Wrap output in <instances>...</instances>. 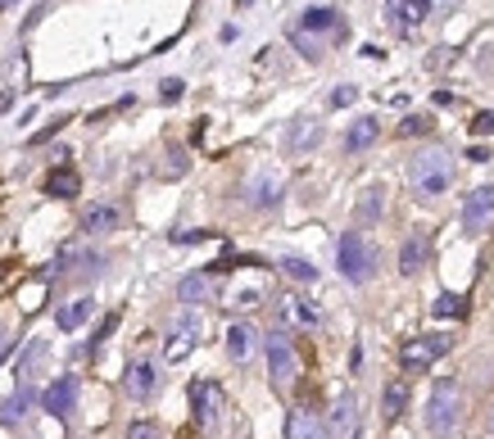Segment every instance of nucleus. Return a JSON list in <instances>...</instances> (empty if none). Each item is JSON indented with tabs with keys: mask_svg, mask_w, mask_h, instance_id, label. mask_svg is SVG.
Listing matches in <instances>:
<instances>
[{
	"mask_svg": "<svg viewBox=\"0 0 494 439\" xmlns=\"http://www.w3.org/2000/svg\"><path fill=\"white\" fill-rule=\"evenodd\" d=\"M408 182H413L417 195L436 200V195H445V191L454 186V159H449L445 150H422V154H413V163H408Z\"/></svg>",
	"mask_w": 494,
	"mask_h": 439,
	"instance_id": "f257e3e1",
	"label": "nucleus"
},
{
	"mask_svg": "<svg viewBox=\"0 0 494 439\" xmlns=\"http://www.w3.org/2000/svg\"><path fill=\"white\" fill-rule=\"evenodd\" d=\"M336 258H341V277L354 281V286L372 281V272H376V245L363 231H345L341 245H336Z\"/></svg>",
	"mask_w": 494,
	"mask_h": 439,
	"instance_id": "f03ea898",
	"label": "nucleus"
},
{
	"mask_svg": "<svg viewBox=\"0 0 494 439\" xmlns=\"http://www.w3.org/2000/svg\"><path fill=\"white\" fill-rule=\"evenodd\" d=\"M463 417V390L458 381H436L431 399H426V431L431 435H449Z\"/></svg>",
	"mask_w": 494,
	"mask_h": 439,
	"instance_id": "7ed1b4c3",
	"label": "nucleus"
},
{
	"mask_svg": "<svg viewBox=\"0 0 494 439\" xmlns=\"http://www.w3.org/2000/svg\"><path fill=\"white\" fill-rule=\"evenodd\" d=\"M268 376H272V390H290L295 376H300V353L281 330L268 335Z\"/></svg>",
	"mask_w": 494,
	"mask_h": 439,
	"instance_id": "20e7f679",
	"label": "nucleus"
},
{
	"mask_svg": "<svg viewBox=\"0 0 494 439\" xmlns=\"http://www.w3.org/2000/svg\"><path fill=\"white\" fill-rule=\"evenodd\" d=\"M223 403H227V394H223L218 381H195V385H191V413H195V426H200L205 435L218 431V422H223Z\"/></svg>",
	"mask_w": 494,
	"mask_h": 439,
	"instance_id": "39448f33",
	"label": "nucleus"
},
{
	"mask_svg": "<svg viewBox=\"0 0 494 439\" xmlns=\"http://www.w3.org/2000/svg\"><path fill=\"white\" fill-rule=\"evenodd\" d=\"M449 335H417V340H408L404 349H399V367L404 371H426V367H436L445 353H449Z\"/></svg>",
	"mask_w": 494,
	"mask_h": 439,
	"instance_id": "423d86ee",
	"label": "nucleus"
},
{
	"mask_svg": "<svg viewBox=\"0 0 494 439\" xmlns=\"http://www.w3.org/2000/svg\"><path fill=\"white\" fill-rule=\"evenodd\" d=\"M200 313H177V322L168 327V344H163V362H186V353L200 344Z\"/></svg>",
	"mask_w": 494,
	"mask_h": 439,
	"instance_id": "0eeeda50",
	"label": "nucleus"
},
{
	"mask_svg": "<svg viewBox=\"0 0 494 439\" xmlns=\"http://www.w3.org/2000/svg\"><path fill=\"white\" fill-rule=\"evenodd\" d=\"M426 18H431V0H385V23L399 37H417Z\"/></svg>",
	"mask_w": 494,
	"mask_h": 439,
	"instance_id": "6e6552de",
	"label": "nucleus"
},
{
	"mask_svg": "<svg viewBox=\"0 0 494 439\" xmlns=\"http://www.w3.org/2000/svg\"><path fill=\"white\" fill-rule=\"evenodd\" d=\"M490 222H494V186H477L463 200V226L468 231H490Z\"/></svg>",
	"mask_w": 494,
	"mask_h": 439,
	"instance_id": "1a4fd4ad",
	"label": "nucleus"
},
{
	"mask_svg": "<svg viewBox=\"0 0 494 439\" xmlns=\"http://www.w3.org/2000/svg\"><path fill=\"white\" fill-rule=\"evenodd\" d=\"M73 403H78V376H59V381H50L46 394H41V408H46L50 417H68Z\"/></svg>",
	"mask_w": 494,
	"mask_h": 439,
	"instance_id": "9d476101",
	"label": "nucleus"
},
{
	"mask_svg": "<svg viewBox=\"0 0 494 439\" xmlns=\"http://www.w3.org/2000/svg\"><path fill=\"white\" fill-rule=\"evenodd\" d=\"M277 313H281L286 327H295V330H318L322 327V313H318L304 295H286V299L277 304Z\"/></svg>",
	"mask_w": 494,
	"mask_h": 439,
	"instance_id": "9b49d317",
	"label": "nucleus"
},
{
	"mask_svg": "<svg viewBox=\"0 0 494 439\" xmlns=\"http://www.w3.org/2000/svg\"><path fill=\"white\" fill-rule=\"evenodd\" d=\"M78 226H82L87 235H105V231H119V226H123V209H119V204H87Z\"/></svg>",
	"mask_w": 494,
	"mask_h": 439,
	"instance_id": "f8f14e48",
	"label": "nucleus"
},
{
	"mask_svg": "<svg viewBox=\"0 0 494 439\" xmlns=\"http://www.w3.org/2000/svg\"><path fill=\"white\" fill-rule=\"evenodd\" d=\"M123 385L136 403H145V399L154 394V385H159V362H131V371L123 376Z\"/></svg>",
	"mask_w": 494,
	"mask_h": 439,
	"instance_id": "ddd939ff",
	"label": "nucleus"
},
{
	"mask_svg": "<svg viewBox=\"0 0 494 439\" xmlns=\"http://www.w3.org/2000/svg\"><path fill=\"white\" fill-rule=\"evenodd\" d=\"M78 191H82V177H78V168H68V163L50 168V177H46V195H50V200H73Z\"/></svg>",
	"mask_w": 494,
	"mask_h": 439,
	"instance_id": "4468645a",
	"label": "nucleus"
},
{
	"mask_svg": "<svg viewBox=\"0 0 494 439\" xmlns=\"http://www.w3.org/2000/svg\"><path fill=\"white\" fill-rule=\"evenodd\" d=\"M286 439H327V426H322L309 408H290V417H286Z\"/></svg>",
	"mask_w": 494,
	"mask_h": 439,
	"instance_id": "2eb2a0df",
	"label": "nucleus"
},
{
	"mask_svg": "<svg viewBox=\"0 0 494 439\" xmlns=\"http://www.w3.org/2000/svg\"><path fill=\"white\" fill-rule=\"evenodd\" d=\"M376 136H381V118H354L350 131H345V150L350 154H363L368 145H376Z\"/></svg>",
	"mask_w": 494,
	"mask_h": 439,
	"instance_id": "dca6fc26",
	"label": "nucleus"
},
{
	"mask_svg": "<svg viewBox=\"0 0 494 439\" xmlns=\"http://www.w3.org/2000/svg\"><path fill=\"white\" fill-rule=\"evenodd\" d=\"M91 313H96V299H87V295H78V299H68L59 313H55V322H59V330H78L91 322Z\"/></svg>",
	"mask_w": 494,
	"mask_h": 439,
	"instance_id": "f3484780",
	"label": "nucleus"
},
{
	"mask_svg": "<svg viewBox=\"0 0 494 439\" xmlns=\"http://www.w3.org/2000/svg\"><path fill=\"white\" fill-rule=\"evenodd\" d=\"M300 32H345V23H341V14H336V9L313 5V9H304V14H300Z\"/></svg>",
	"mask_w": 494,
	"mask_h": 439,
	"instance_id": "a211bd4d",
	"label": "nucleus"
},
{
	"mask_svg": "<svg viewBox=\"0 0 494 439\" xmlns=\"http://www.w3.org/2000/svg\"><path fill=\"white\" fill-rule=\"evenodd\" d=\"M254 344H258V330L254 327H246V322L227 327V358H232V362H249Z\"/></svg>",
	"mask_w": 494,
	"mask_h": 439,
	"instance_id": "6ab92c4d",
	"label": "nucleus"
},
{
	"mask_svg": "<svg viewBox=\"0 0 494 439\" xmlns=\"http://www.w3.org/2000/svg\"><path fill=\"white\" fill-rule=\"evenodd\" d=\"M318 141H322V122H318V118H295V122H290V150H295V154L313 150Z\"/></svg>",
	"mask_w": 494,
	"mask_h": 439,
	"instance_id": "aec40b11",
	"label": "nucleus"
},
{
	"mask_svg": "<svg viewBox=\"0 0 494 439\" xmlns=\"http://www.w3.org/2000/svg\"><path fill=\"white\" fill-rule=\"evenodd\" d=\"M426 267V240L422 235H408L404 245H399V272L404 277H417Z\"/></svg>",
	"mask_w": 494,
	"mask_h": 439,
	"instance_id": "412c9836",
	"label": "nucleus"
},
{
	"mask_svg": "<svg viewBox=\"0 0 494 439\" xmlns=\"http://www.w3.org/2000/svg\"><path fill=\"white\" fill-rule=\"evenodd\" d=\"M354 394H341L336 399V413H331V435L327 439H354Z\"/></svg>",
	"mask_w": 494,
	"mask_h": 439,
	"instance_id": "4be33fe9",
	"label": "nucleus"
},
{
	"mask_svg": "<svg viewBox=\"0 0 494 439\" xmlns=\"http://www.w3.org/2000/svg\"><path fill=\"white\" fill-rule=\"evenodd\" d=\"M381 408H385V422H399V417H404V408H408V381H404V376H394V381L385 385Z\"/></svg>",
	"mask_w": 494,
	"mask_h": 439,
	"instance_id": "5701e85b",
	"label": "nucleus"
},
{
	"mask_svg": "<svg viewBox=\"0 0 494 439\" xmlns=\"http://www.w3.org/2000/svg\"><path fill=\"white\" fill-rule=\"evenodd\" d=\"M27 408H32V390L23 385L14 399H5V403H0V426H18V422L27 417Z\"/></svg>",
	"mask_w": 494,
	"mask_h": 439,
	"instance_id": "b1692460",
	"label": "nucleus"
},
{
	"mask_svg": "<svg viewBox=\"0 0 494 439\" xmlns=\"http://www.w3.org/2000/svg\"><path fill=\"white\" fill-rule=\"evenodd\" d=\"M381 214H385V191H381V186H368V191H363V200H359V226L376 222Z\"/></svg>",
	"mask_w": 494,
	"mask_h": 439,
	"instance_id": "393cba45",
	"label": "nucleus"
},
{
	"mask_svg": "<svg viewBox=\"0 0 494 439\" xmlns=\"http://www.w3.org/2000/svg\"><path fill=\"white\" fill-rule=\"evenodd\" d=\"M249 200H254L258 209L277 204V200H281V182H277V177H254V186H249Z\"/></svg>",
	"mask_w": 494,
	"mask_h": 439,
	"instance_id": "a878e982",
	"label": "nucleus"
},
{
	"mask_svg": "<svg viewBox=\"0 0 494 439\" xmlns=\"http://www.w3.org/2000/svg\"><path fill=\"white\" fill-rule=\"evenodd\" d=\"M177 295H182V304H200V299L209 295V277H205V272H191V277L177 286Z\"/></svg>",
	"mask_w": 494,
	"mask_h": 439,
	"instance_id": "bb28decb",
	"label": "nucleus"
},
{
	"mask_svg": "<svg viewBox=\"0 0 494 439\" xmlns=\"http://www.w3.org/2000/svg\"><path fill=\"white\" fill-rule=\"evenodd\" d=\"M431 313H436V318H463V313H468V299H463V295H440V299L431 304Z\"/></svg>",
	"mask_w": 494,
	"mask_h": 439,
	"instance_id": "cd10ccee",
	"label": "nucleus"
},
{
	"mask_svg": "<svg viewBox=\"0 0 494 439\" xmlns=\"http://www.w3.org/2000/svg\"><path fill=\"white\" fill-rule=\"evenodd\" d=\"M436 127V118L431 113H408L404 122H399V136H426Z\"/></svg>",
	"mask_w": 494,
	"mask_h": 439,
	"instance_id": "c85d7f7f",
	"label": "nucleus"
},
{
	"mask_svg": "<svg viewBox=\"0 0 494 439\" xmlns=\"http://www.w3.org/2000/svg\"><path fill=\"white\" fill-rule=\"evenodd\" d=\"M281 272H286V277H295V281H318V267H313V263H304V258H281Z\"/></svg>",
	"mask_w": 494,
	"mask_h": 439,
	"instance_id": "c756f323",
	"label": "nucleus"
},
{
	"mask_svg": "<svg viewBox=\"0 0 494 439\" xmlns=\"http://www.w3.org/2000/svg\"><path fill=\"white\" fill-rule=\"evenodd\" d=\"M41 358H46V340H32V344H27V353H23V362H18V381H27V376H32V367H37Z\"/></svg>",
	"mask_w": 494,
	"mask_h": 439,
	"instance_id": "7c9ffc66",
	"label": "nucleus"
},
{
	"mask_svg": "<svg viewBox=\"0 0 494 439\" xmlns=\"http://www.w3.org/2000/svg\"><path fill=\"white\" fill-rule=\"evenodd\" d=\"M127 439H163V431H159L154 422H131V431H127Z\"/></svg>",
	"mask_w": 494,
	"mask_h": 439,
	"instance_id": "2f4dec72",
	"label": "nucleus"
},
{
	"mask_svg": "<svg viewBox=\"0 0 494 439\" xmlns=\"http://www.w3.org/2000/svg\"><path fill=\"white\" fill-rule=\"evenodd\" d=\"M472 136H494V110H486V113H477V118H472Z\"/></svg>",
	"mask_w": 494,
	"mask_h": 439,
	"instance_id": "473e14b6",
	"label": "nucleus"
},
{
	"mask_svg": "<svg viewBox=\"0 0 494 439\" xmlns=\"http://www.w3.org/2000/svg\"><path fill=\"white\" fill-rule=\"evenodd\" d=\"M354 100H359V87H336V91H331V105H336V110H345V105H354Z\"/></svg>",
	"mask_w": 494,
	"mask_h": 439,
	"instance_id": "72a5a7b5",
	"label": "nucleus"
},
{
	"mask_svg": "<svg viewBox=\"0 0 494 439\" xmlns=\"http://www.w3.org/2000/svg\"><path fill=\"white\" fill-rule=\"evenodd\" d=\"M163 172H168V177H177V172H186V154H182L177 145L168 150V168H163Z\"/></svg>",
	"mask_w": 494,
	"mask_h": 439,
	"instance_id": "f704fd0d",
	"label": "nucleus"
},
{
	"mask_svg": "<svg viewBox=\"0 0 494 439\" xmlns=\"http://www.w3.org/2000/svg\"><path fill=\"white\" fill-rule=\"evenodd\" d=\"M159 96H163L168 105H173V100H182V82H177V78H168V82L159 87Z\"/></svg>",
	"mask_w": 494,
	"mask_h": 439,
	"instance_id": "c9c22d12",
	"label": "nucleus"
},
{
	"mask_svg": "<svg viewBox=\"0 0 494 439\" xmlns=\"http://www.w3.org/2000/svg\"><path fill=\"white\" fill-rule=\"evenodd\" d=\"M64 122H68V118H55V122H50V127H41V131H37V136H32V145H41V141H50V136H55V131H59V127H64Z\"/></svg>",
	"mask_w": 494,
	"mask_h": 439,
	"instance_id": "e433bc0d",
	"label": "nucleus"
},
{
	"mask_svg": "<svg viewBox=\"0 0 494 439\" xmlns=\"http://www.w3.org/2000/svg\"><path fill=\"white\" fill-rule=\"evenodd\" d=\"M449 59H454V50H436V55H431V68H440V64H449Z\"/></svg>",
	"mask_w": 494,
	"mask_h": 439,
	"instance_id": "4c0bfd02",
	"label": "nucleus"
},
{
	"mask_svg": "<svg viewBox=\"0 0 494 439\" xmlns=\"http://www.w3.org/2000/svg\"><path fill=\"white\" fill-rule=\"evenodd\" d=\"M468 159H472V163H486V159H490V150H481V145H472V150H468Z\"/></svg>",
	"mask_w": 494,
	"mask_h": 439,
	"instance_id": "58836bf2",
	"label": "nucleus"
},
{
	"mask_svg": "<svg viewBox=\"0 0 494 439\" xmlns=\"http://www.w3.org/2000/svg\"><path fill=\"white\" fill-rule=\"evenodd\" d=\"M9 344H14V335H9V330L0 327V362H5V353H9Z\"/></svg>",
	"mask_w": 494,
	"mask_h": 439,
	"instance_id": "ea45409f",
	"label": "nucleus"
},
{
	"mask_svg": "<svg viewBox=\"0 0 494 439\" xmlns=\"http://www.w3.org/2000/svg\"><path fill=\"white\" fill-rule=\"evenodd\" d=\"M9 105H14V96H9V91L0 87V113H9Z\"/></svg>",
	"mask_w": 494,
	"mask_h": 439,
	"instance_id": "a19ab883",
	"label": "nucleus"
},
{
	"mask_svg": "<svg viewBox=\"0 0 494 439\" xmlns=\"http://www.w3.org/2000/svg\"><path fill=\"white\" fill-rule=\"evenodd\" d=\"M5 277H9V263H0V286H5Z\"/></svg>",
	"mask_w": 494,
	"mask_h": 439,
	"instance_id": "79ce46f5",
	"label": "nucleus"
},
{
	"mask_svg": "<svg viewBox=\"0 0 494 439\" xmlns=\"http://www.w3.org/2000/svg\"><path fill=\"white\" fill-rule=\"evenodd\" d=\"M9 5H14V0H0V9H9Z\"/></svg>",
	"mask_w": 494,
	"mask_h": 439,
	"instance_id": "37998d69",
	"label": "nucleus"
},
{
	"mask_svg": "<svg viewBox=\"0 0 494 439\" xmlns=\"http://www.w3.org/2000/svg\"><path fill=\"white\" fill-rule=\"evenodd\" d=\"M490 431H494V417H490Z\"/></svg>",
	"mask_w": 494,
	"mask_h": 439,
	"instance_id": "c03bdc74",
	"label": "nucleus"
}]
</instances>
